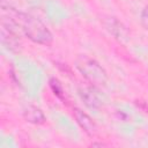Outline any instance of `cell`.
<instances>
[{
  "label": "cell",
  "instance_id": "6da1fadb",
  "mask_svg": "<svg viewBox=\"0 0 148 148\" xmlns=\"http://www.w3.org/2000/svg\"><path fill=\"white\" fill-rule=\"evenodd\" d=\"M9 16H12V15H9ZM12 17L18 23V25L22 27L21 29L24 32V35L32 42L43 44V45H47L53 40V36H52L51 31L40 20H38L31 15L17 13V12H15V15Z\"/></svg>",
  "mask_w": 148,
  "mask_h": 148
},
{
  "label": "cell",
  "instance_id": "7a4b0ae2",
  "mask_svg": "<svg viewBox=\"0 0 148 148\" xmlns=\"http://www.w3.org/2000/svg\"><path fill=\"white\" fill-rule=\"evenodd\" d=\"M76 67L82 73V75L91 83L98 84V86L105 84L106 73L102 68V66L95 60L87 57H80L76 60Z\"/></svg>",
  "mask_w": 148,
  "mask_h": 148
},
{
  "label": "cell",
  "instance_id": "3957f363",
  "mask_svg": "<svg viewBox=\"0 0 148 148\" xmlns=\"http://www.w3.org/2000/svg\"><path fill=\"white\" fill-rule=\"evenodd\" d=\"M73 113H74V117L76 119V123L80 125V127L86 133H88L89 135H92V134H95L97 132V126H96L95 121L86 112H83L80 109H74Z\"/></svg>",
  "mask_w": 148,
  "mask_h": 148
},
{
  "label": "cell",
  "instance_id": "277c9868",
  "mask_svg": "<svg viewBox=\"0 0 148 148\" xmlns=\"http://www.w3.org/2000/svg\"><path fill=\"white\" fill-rule=\"evenodd\" d=\"M23 117L30 124L40 125V124L45 123V114H44V112L39 108H37L35 105H28L23 110Z\"/></svg>",
  "mask_w": 148,
  "mask_h": 148
},
{
  "label": "cell",
  "instance_id": "5b68a950",
  "mask_svg": "<svg viewBox=\"0 0 148 148\" xmlns=\"http://www.w3.org/2000/svg\"><path fill=\"white\" fill-rule=\"evenodd\" d=\"M79 94H80L81 99L83 101V103L88 108H90V109H97V108L101 106L102 102H101L99 97L94 92V90L91 88H88V87L80 88L79 89Z\"/></svg>",
  "mask_w": 148,
  "mask_h": 148
},
{
  "label": "cell",
  "instance_id": "8992f818",
  "mask_svg": "<svg viewBox=\"0 0 148 148\" xmlns=\"http://www.w3.org/2000/svg\"><path fill=\"white\" fill-rule=\"evenodd\" d=\"M1 40H2V44L10 51H17L21 46L16 35L13 31L6 29L5 27L1 28Z\"/></svg>",
  "mask_w": 148,
  "mask_h": 148
},
{
  "label": "cell",
  "instance_id": "52a82bcc",
  "mask_svg": "<svg viewBox=\"0 0 148 148\" xmlns=\"http://www.w3.org/2000/svg\"><path fill=\"white\" fill-rule=\"evenodd\" d=\"M50 87H51L52 91H53L57 96L62 97V87H61V84L59 83V81H58L57 79L53 77V79L50 80Z\"/></svg>",
  "mask_w": 148,
  "mask_h": 148
},
{
  "label": "cell",
  "instance_id": "ba28073f",
  "mask_svg": "<svg viewBox=\"0 0 148 148\" xmlns=\"http://www.w3.org/2000/svg\"><path fill=\"white\" fill-rule=\"evenodd\" d=\"M141 21H142L143 25L148 29V6L142 10V14H141Z\"/></svg>",
  "mask_w": 148,
  "mask_h": 148
}]
</instances>
